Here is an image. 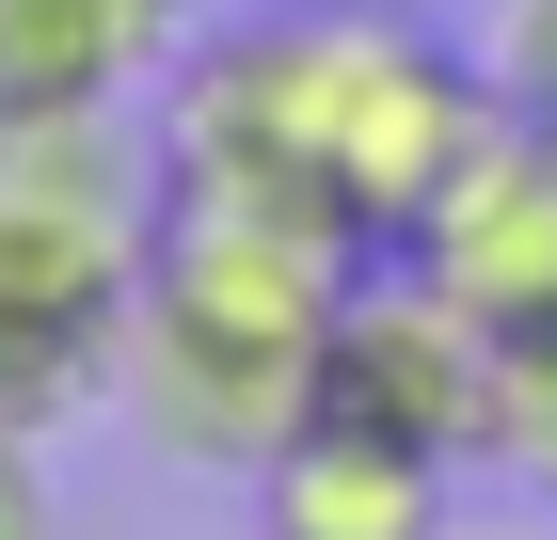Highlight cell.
<instances>
[{
  "label": "cell",
  "mask_w": 557,
  "mask_h": 540,
  "mask_svg": "<svg viewBox=\"0 0 557 540\" xmlns=\"http://www.w3.org/2000/svg\"><path fill=\"white\" fill-rule=\"evenodd\" d=\"M160 127V191L223 223H287V239L383 271L430 223V191L494 143L478 48H446L414 0H271L239 33L175 48L144 96Z\"/></svg>",
  "instance_id": "obj_1"
},
{
  "label": "cell",
  "mask_w": 557,
  "mask_h": 540,
  "mask_svg": "<svg viewBox=\"0 0 557 540\" xmlns=\"http://www.w3.org/2000/svg\"><path fill=\"white\" fill-rule=\"evenodd\" d=\"M350 302V254L287 239V223H223L175 208L160 271L128 302V350H112V398L160 429L175 461H239L256 477L302 414H319V334Z\"/></svg>",
  "instance_id": "obj_2"
},
{
  "label": "cell",
  "mask_w": 557,
  "mask_h": 540,
  "mask_svg": "<svg viewBox=\"0 0 557 540\" xmlns=\"http://www.w3.org/2000/svg\"><path fill=\"white\" fill-rule=\"evenodd\" d=\"M160 127L144 112H81V127H0V318L48 334H112L128 350V302L160 271Z\"/></svg>",
  "instance_id": "obj_3"
},
{
  "label": "cell",
  "mask_w": 557,
  "mask_h": 540,
  "mask_svg": "<svg viewBox=\"0 0 557 540\" xmlns=\"http://www.w3.org/2000/svg\"><path fill=\"white\" fill-rule=\"evenodd\" d=\"M319 414L383 429L414 461H478V429H494V334L430 287V271L383 254V271H350L335 334H319Z\"/></svg>",
  "instance_id": "obj_4"
},
{
  "label": "cell",
  "mask_w": 557,
  "mask_h": 540,
  "mask_svg": "<svg viewBox=\"0 0 557 540\" xmlns=\"http://www.w3.org/2000/svg\"><path fill=\"white\" fill-rule=\"evenodd\" d=\"M398 271H430L494 350L557 334V143L542 127H494V143L430 191V223L398 239Z\"/></svg>",
  "instance_id": "obj_5"
},
{
  "label": "cell",
  "mask_w": 557,
  "mask_h": 540,
  "mask_svg": "<svg viewBox=\"0 0 557 540\" xmlns=\"http://www.w3.org/2000/svg\"><path fill=\"white\" fill-rule=\"evenodd\" d=\"M191 48V0H0V127L144 112Z\"/></svg>",
  "instance_id": "obj_6"
},
{
  "label": "cell",
  "mask_w": 557,
  "mask_h": 540,
  "mask_svg": "<svg viewBox=\"0 0 557 540\" xmlns=\"http://www.w3.org/2000/svg\"><path fill=\"white\" fill-rule=\"evenodd\" d=\"M462 508H446V461L383 445V429H335L302 414L287 445L256 461V540H446Z\"/></svg>",
  "instance_id": "obj_7"
},
{
  "label": "cell",
  "mask_w": 557,
  "mask_h": 540,
  "mask_svg": "<svg viewBox=\"0 0 557 540\" xmlns=\"http://www.w3.org/2000/svg\"><path fill=\"white\" fill-rule=\"evenodd\" d=\"M81 398H112V334H48V318H0V429H64Z\"/></svg>",
  "instance_id": "obj_8"
},
{
  "label": "cell",
  "mask_w": 557,
  "mask_h": 540,
  "mask_svg": "<svg viewBox=\"0 0 557 540\" xmlns=\"http://www.w3.org/2000/svg\"><path fill=\"white\" fill-rule=\"evenodd\" d=\"M478 461H510L525 493L557 508V334H525V350H494V429H478Z\"/></svg>",
  "instance_id": "obj_9"
},
{
  "label": "cell",
  "mask_w": 557,
  "mask_h": 540,
  "mask_svg": "<svg viewBox=\"0 0 557 540\" xmlns=\"http://www.w3.org/2000/svg\"><path fill=\"white\" fill-rule=\"evenodd\" d=\"M478 80H494V127H542V143H557V0H494Z\"/></svg>",
  "instance_id": "obj_10"
},
{
  "label": "cell",
  "mask_w": 557,
  "mask_h": 540,
  "mask_svg": "<svg viewBox=\"0 0 557 540\" xmlns=\"http://www.w3.org/2000/svg\"><path fill=\"white\" fill-rule=\"evenodd\" d=\"M0 540H48V461H33V429H0Z\"/></svg>",
  "instance_id": "obj_11"
},
{
  "label": "cell",
  "mask_w": 557,
  "mask_h": 540,
  "mask_svg": "<svg viewBox=\"0 0 557 540\" xmlns=\"http://www.w3.org/2000/svg\"><path fill=\"white\" fill-rule=\"evenodd\" d=\"M446 540H557V525H446Z\"/></svg>",
  "instance_id": "obj_12"
}]
</instances>
